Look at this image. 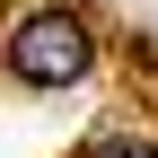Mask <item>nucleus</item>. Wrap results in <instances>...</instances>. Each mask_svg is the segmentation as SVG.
Segmentation results:
<instances>
[{
  "label": "nucleus",
  "mask_w": 158,
  "mask_h": 158,
  "mask_svg": "<svg viewBox=\"0 0 158 158\" xmlns=\"http://www.w3.org/2000/svg\"><path fill=\"white\" fill-rule=\"evenodd\" d=\"M88 62H97V35H88L79 9H27L9 27V70L27 88H70Z\"/></svg>",
  "instance_id": "1"
},
{
  "label": "nucleus",
  "mask_w": 158,
  "mask_h": 158,
  "mask_svg": "<svg viewBox=\"0 0 158 158\" xmlns=\"http://www.w3.org/2000/svg\"><path fill=\"white\" fill-rule=\"evenodd\" d=\"M88 158H158V141H141V132H106V141H88Z\"/></svg>",
  "instance_id": "2"
}]
</instances>
